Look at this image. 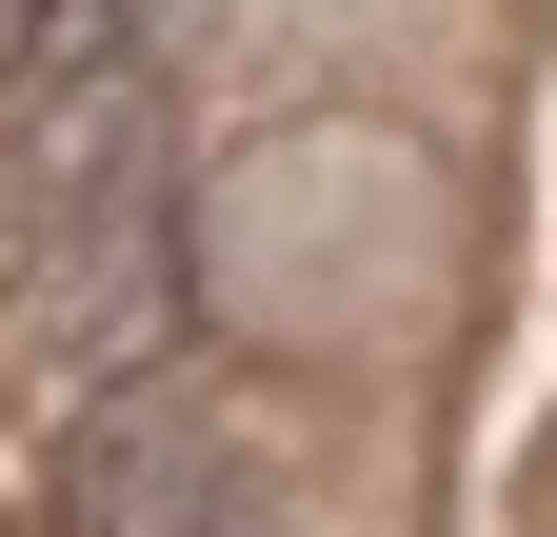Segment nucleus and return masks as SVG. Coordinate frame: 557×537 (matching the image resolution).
<instances>
[{
	"instance_id": "f257e3e1",
	"label": "nucleus",
	"mask_w": 557,
	"mask_h": 537,
	"mask_svg": "<svg viewBox=\"0 0 557 537\" xmlns=\"http://www.w3.org/2000/svg\"><path fill=\"white\" fill-rule=\"evenodd\" d=\"M120 160H139V40L40 60V80H21V220H100Z\"/></svg>"
}]
</instances>
